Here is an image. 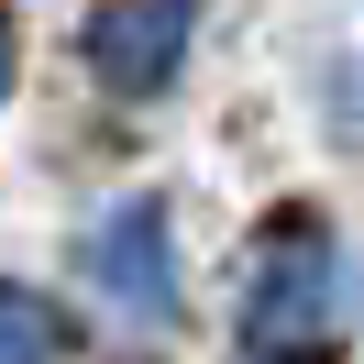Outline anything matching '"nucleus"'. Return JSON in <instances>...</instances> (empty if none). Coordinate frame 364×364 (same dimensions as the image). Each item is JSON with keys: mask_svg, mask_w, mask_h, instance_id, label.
I'll list each match as a JSON object with an SVG mask.
<instances>
[{"mask_svg": "<svg viewBox=\"0 0 364 364\" xmlns=\"http://www.w3.org/2000/svg\"><path fill=\"white\" fill-rule=\"evenodd\" d=\"M342 298V254L320 221H276L254 254V298H243V353H309L320 320Z\"/></svg>", "mask_w": 364, "mask_h": 364, "instance_id": "obj_1", "label": "nucleus"}, {"mask_svg": "<svg viewBox=\"0 0 364 364\" xmlns=\"http://www.w3.org/2000/svg\"><path fill=\"white\" fill-rule=\"evenodd\" d=\"M77 67L111 100H155L188 67V0H77Z\"/></svg>", "mask_w": 364, "mask_h": 364, "instance_id": "obj_2", "label": "nucleus"}, {"mask_svg": "<svg viewBox=\"0 0 364 364\" xmlns=\"http://www.w3.org/2000/svg\"><path fill=\"white\" fill-rule=\"evenodd\" d=\"M33 353H77V320L45 309L33 287H0V364H33Z\"/></svg>", "mask_w": 364, "mask_h": 364, "instance_id": "obj_4", "label": "nucleus"}, {"mask_svg": "<svg viewBox=\"0 0 364 364\" xmlns=\"http://www.w3.org/2000/svg\"><path fill=\"white\" fill-rule=\"evenodd\" d=\"M11 67H23V45H11V11H0V100H11Z\"/></svg>", "mask_w": 364, "mask_h": 364, "instance_id": "obj_5", "label": "nucleus"}, {"mask_svg": "<svg viewBox=\"0 0 364 364\" xmlns=\"http://www.w3.org/2000/svg\"><path fill=\"white\" fill-rule=\"evenodd\" d=\"M89 287L122 298L133 320H177V221H166V199L100 210V232H89Z\"/></svg>", "mask_w": 364, "mask_h": 364, "instance_id": "obj_3", "label": "nucleus"}]
</instances>
